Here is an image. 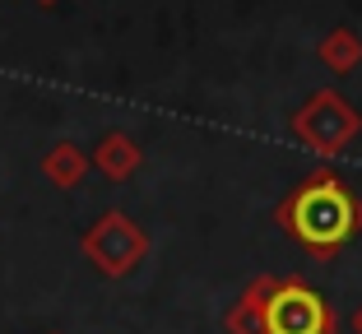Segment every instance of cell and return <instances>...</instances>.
<instances>
[{"label":"cell","mask_w":362,"mask_h":334,"mask_svg":"<svg viewBox=\"0 0 362 334\" xmlns=\"http://www.w3.org/2000/svg\"><path fill=\"white\" fill-rule=\"evenodd\" d=\"M274 218L298 246L330 260L344 241L362 232V195H353V186L330 167H316L279 200Z\"/></svg>","instance_id":"1"},{"label":"cell","mask_w":362,"mask_h":334,"mask_svg":"<svg viewBox=\"0 0 362 334\" xmlns=\"http://www.w3.org/2000/svg\"><path fill=\"white\" fill-rule=\"evenodd\" d=\"M79 251L88 256L103 279H126L139 260L149 256V232L121 209H107L98 223H88V232L79 237Z\"/></svg>","instance_id":"2"},{"label":"cell","mask_w":362,"mask_h":334,"mask_svg":"<svg viewBox=\"0 0 362 334\" xmlns=\"http://www.w3.org/2000/svg\"><path fill=\"white\" fill-rule=\"evenodd\" d=\"M265 334H334V311L307 279L274 274L265 292Z\"/></svg>","instance_id":"3"},{"label":"cell","mask_w":362,"mask_h":334,"mask_svg":"<svg viewBox=\"0 0 362 334\" xmlns=\"http://www.w3.org/2000/svg\"><path fill=\"white\" fill-rule=\"evenodd\" d=\"M358 126L362 121H358V112H353V102L344 93H334V88L311 93L307 102L293 112V135H298L307 149L325 153V158H334V153L358 135Z\"/></svg>","instance_id":"4"},{"label":"cell","mask_w":362,"mask_h":334,"mask_svg":"<svg viewBox=\"0 0 362 334\" xmlns=\"http://www.w3.org/2000/svg\"><path fill=\"white\" fill-rule=\"evenodd\" d=\"M139 158H144V149L130 140L126 130H112V135L98 140V149H93V158H88V162H93L107 181H126V177H135Z\"/></svg>","instance_id":"5"},{"label":"cell","mask_w":362,"mask_h":334,"mask_svg":"<svg viewBox=\"0 0 362 334\" xmlns=\"http://www.w3.org/2000/svg\"><path fill=\"white\" fill-rule=\"evenodd\" d=\"M269 283H274V274H260L256 283L242 288V297H237L223 316L228 334H265V292H269Z\"/></svg>","instance_id":"6"},{"label":"cell","mask_w":362,"mask_h":334,"mask_svg":"<svg viewBox=\"0 0 362 334\" xmlns=\"http://www.w3.org/2000/svg\"><path fill=\"white\" fill-rule=\"evenodd\" d=\"M88 167H93V162H88V153L75 149L70 140L52 144V149H47V158H42V177L52 186H61V191H75V186L88 177Z\"/></svg>","instance_id":"7"},{"label":"cell","mask_w":362,"mask_h":334,"mask_svg":"<svg viewBox=\"0 0 362 334\" xmlns=\"http://www.w3.org/2000/svg\"><path fill=\"white\" fill-rule=\"evenodd\" d=\"M320 61L330 65V75H349V70H358L362 61V37L353 28H334L325 42H320Z\"/></svg>","instance_id":"8"},{"label":"cell","mask_w":362,"mask_h":334,"mask_svg":"<svg viewBox=\"0 0 362 334\" xmlns=\"http://www.w3.org/2000/svg\"><path fill=\"white\" fill-rule=\"evenodd\" d=\"M353 334H362V306L353 311Z\"/></svg>","instance_id":"9"},{"label":"cell","mask_w":362,"mask_h":334,"mask_svg":"<svg viewBox=\"0 0 362 334\" xmlns=\"http://www.w3.org/2000/svg\"><path fill=\"white\" fill-rule=\"evenodd\" d=\"M37 5H56V0H37Z\"/></svg>","instance_id":"10"}]
</instances>
